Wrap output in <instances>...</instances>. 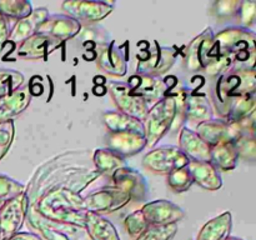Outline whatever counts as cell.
Returning <instances> with one entry per match:
<instances>
[{
	"instance_id": "6da1fadb",
	"label": "cell",
	"mask_w": 256,
	"mask_h": 240,
	"mask_svg": "<svg viewBox=\"0 0 256 240\" xmlns=\"http://www.w3.org/2000/svg\"><path fill=\"white\" fill-rule=\"evenodd\" d=\"M89 150H69L50 158L36 168L25 192L30 205L35 204L45 192L56 188L82 194L85 188L102 176L94 168Z\"/></svg>"
},
{
	"instance_id": "7a4b0ae2",
	"label": "cell",
	"mask_w": 256,
	"mask_h": 240,
	"mask_svg": "<svg viewBox=\"0 0 256 240\" xmlns=\"http://www.w3.org/2000/svg\"><path fill=\"white\" fill-rule=\"evenodd\" d=\"M215 52L229 62L232 70L254 72L256 66V32L238 25L215 34Z\"/></svg>"
},
{
	"instance_id": "3957f363",
	"label": "cell",
	"mask_w": 256,
	"mask_h": 240,
	"mask_svg": "<svg viewBox=\"0 0 256 240\" xmlns=\"http://www.w3.org/2000/svg\"><path fill=\"white\" fill-rule=\"evenodd\" d=\"M82 194L56 188L45 192L32 205L45 219L58 224L84 229L85 212L82 209Z\"/></svg>"
},
{
	"instance_id": "277c9868",
	"label": "cell",
	"mask_w": 256,
	"mask_h": 240,
	"mask_svg": "<svg viewBox=\"0 0 256 240\" xmlns=\"http://www.w3.org/2000/svg\"><path fill=\"white\" fill-rule=\"evenodd\" d=\"M256 90V72L228 70L214 78L210 102L219 119H226L235 99Z\"/></svg>"
},
{
	"instance_id": "5b68a950",
	"label": "cell",
	"mask_w": 256,
	"mask_h": 240,
	"mask_svg": "<svg viewBox=\"0 0 256 240\" xmlns=\"http://www.w3.org/2000/svg\"><path fill=\"white\" fill-rule=\"evenodd\" d=\"M175 119V98L172 94L165 96L160 102L150 106L146 118L144 120L145 138L148 148L152 149L158 142L172 132V122Z\"/></svg>"
},
{
	"instance_id": "8992f818",
	"label": "cell",
	"mask_w": 256,
	"mask_h": 240,
	"mask_svg": "<svg viewBox=\"0 0 256 240\" xmlns=\"http://www.w3.org/2000/svg\"><path fill=\"white\" fill-rule=\"evenodd\" d=\"M146 48L140 49L139 54H136L138 65L136 74L154 75V76H162L166 74L174 65L179 52L172 48L162 46L156 40H152V45L145 42Z\"/></svg>"
},
{
	"instance_id": "52a82bcc",
	"label": "cell",
	"mask_w": 256,
	"mask_h": 240,
	"mask_svg": "<svg viewBox=\"0 0 256 240\" xmlns=\"http://www.w3.org/2000/svg\"><path fill=\"white\" fill-rule=\"evenodd\" d=\"M216 56L215 32L212 28H206L188 45L184 58L185 68L190 72H204V70L216 59Z\"/></svg>"
},
{
	"instance_id": "ba28073f",
	"label": "cell",
	"mask_w": 256,
	"mask_h": 240,
	"mask_svg": "<svg viewBox=\"0 0 256 240\" xmlns=\"http://www.w3.org/2000/svg\"><path fill=\"white\" fill-rule=\"evenodd\" d=\"M130 202L132 198L129 194L114 185H110L82 196V209L85 212H95L100 215L110 214L126 206Z\"/></svg>"
},
{
	"instance_id": "9c48e42d",
	"label": "cell",
	"mask_w": 256,
	"mask_h": 240,
	"mask_svg": "<svg viewBox=\"0 0 256 240\" xmlns=\"http://www.w3.org/2000/svg\"><path fill=\"white\" fill-rule=\"evenodd\" d=\"M170 79L172 76L162 78L154 76V75L134 74L129 76L126 85L132 94L142 98L149 105H154L155 102L172 94L170 89H174L176 82H170Z\"/></svg>"
},
{
	"instance_id": "30bf717a",
	"label": "cell",
	"mask_w": 256,
	"mask_h": 240,
	"mask_svg": "<svg viewBox=\"0 0 256 240\" xmlns=\"http://www.w3.org/2000/svg\"><path fill=\"white\" fill-rule=\"evenodd\" d=\"M190 160L176 145H162L152 148L142 158V164L150 172L168 175L172 170L188 166Z\"/></svg>"
},
{
	"instance_id": "8fae6325",
	"label": "cell",
	"mask_w": 256,
	"mask_h": 240,
	"mask_svg": "<svg viewBox=\"0 0 256 240\" xmlns=\"http://www.w3.org/2000/svg\"><path fill=\"white\" fill-rule=\"evenodd\" d=\"M129 62V42L118 44L116 40L98 46L96 65L104 74L114 78L126 75Z\"/></svg>"
},
{
	"instance_id": "7c38bea8",
	"label": "cell",
	"mask_w": 256,
	"mask_h": 240,
	"mask_svg": "<svg viewBox=\"0 0 256 240\" xmlns=\"http://www.w3.org/2000/svg\"><path fill=\"white\" fill-rule=\"evenodd\" d=\"M114 2H84V0H68L62 4L65 15L78 20L80 24L94 25L112 14Z\"/></svg>"
},
{
	"instance_id": "4fadbf2b",
	"label": "cell",
	"mask_w": 256,
	"mask_h": 240,
	"mask_svg": "<svg viewBox=\"0 0 256 240\" xmlns=\"http://www.w3.org/2000/svg\"><path fill=\"white\" fill-rule=\"evenodd\" d=\"M30 202L26 192L8 200L0 208V235L2 240L19 232L26 220Z\"/></svg>"
},
{
	"instance_id": "5bb4252c",
	"label": "cell",
	"mask_w": 256,
	"mask_h": 240,
	"mask_svg": "<svg viewBox=\"0 0 256 240\" xmlns=\"http://www.w3.org/2000/svg\"><path fill=\"white\" fill-rule=\"evenodd\" d=\"M106 90L112 95L114 104L116 105L119 112L144 122L150 109V105L142 98L132 94L126 82L112 80L108 82Z\"/></svg>"
},
{
	"instance_id": "9a60e30c",
	"label": "cell",
	"mask_w": 256,
	"mask_h": 240,
	"mask_svg": "<svg viewBox=\"0 0 256 240\" xmlns=\"http://www.w3.org/2000/svg\"><path fill=\"white\" fill-rule=\"evenodd\" d=\"M194 130L210 146H215L222 142H235V140L242 135L239 122H229L219 118L202 122L196 125Z\"/></svg>"
},
{
	"instance_id": "2e32d148",
	"label": "cell",
	"mask_w": 256,
	"mask_h": 240,
	"mask_svg": "<svg viewBox=\"0 0 256 240\" xmlns=\"http://www.w3.org/2000/svg\"><path fill=\"white\" fill-rule=\"evenodd\" d=\"M112 185L130 195L132 202H142L149 196V184L144 175L132 168H120L112 175Z\"/></svg>"
},
{
	"instance_id": "e0dca14e",
	"label": "cell",
	"mask_w": 256,
	"mask_h": 240,
	"mask_svg": "<svg viewBox=\"0 0 256 240\" xmlns=\"http://www.w3.org/2000/svg\"><path fill=\"white\" fill-rule=\"evenodd\" d=\"M25 222H28V225L42 240H72L70 235L75 234L79 230V228L68 226L45 219L35 209L34 205L29 206Z\"/></svg>"
},
{
	"instance_id": "ac0fdd59",
	"label": "cell",
	"mask_w": 256,
	"mask_h": 240,
	"mask_svg": "<svg viewBox=\"0 0 256 240\" xmlns=\"http://www.w3.org/2000/svg\"><path fill=\"white\" fill-rule=\"evenodd\" d=\"M142 212L150 225L178 224L186 215L179 205L165 199L146 202L142 208Z\"/></svg>"
},
{
	"instance_id": "d6986e66",
	"label": "cell",
	"mask_w": 256,
	"mask_h": 240,
	"mask_svg": "<svg viewBox=\"0 0 256 240\" xmlns=\"http://www.w3.org/2000/svg\"><path fill=\"white\" fill-rule=\"evenodd\" d=\"M105 145L108 149L118 152L122 158L134 156L148 146L145 134L142 132H108L105 136Z\"/></svg>"
},
{
	"instance_id": "ffe728a7",
	"label": "cell",
	"mask_w": 256,
	"mask_h": 240,
	"mask_svg": "<svg viewBox=\"0 0 256 240\" xmlns=\"http://www.w3.org/2000/svg\"><path fill=\"white\" fill-rule=\"evenodd\" d=\"M62 44L64 42L55 38L36 32L18 46L16 54L19 58L26 60L46 59L52 52L59 49Z\"/></svg>"
},
{
	"instance_id": "44dd1931",
	"label": "cell",
	"mask_w": 256,
	"mask_h": 240,
	"mask_svg": "<svg viewBox=\"0 0 256 240\" xmlns=\"http://www.w3.org/2000/svg\"><path fill=\"white\" fill-rule=\"evenodd\" d=\"M82 25L78 20L68 16L65 14L50 15L39 28L36 32L49 35L60 42H65L66 40L72 39L82 32Z\"/></svg>"
},
{
	"instance_id": "7402d4cb",
	"label": "cell",
	"mask_w": 256,
	"mask_h": 240,
	"mask_svg": "<svg viewBox=\"0 0 256 240\" xmlns=\"http://www.w3.org/2000/svg\"><path fill=\"white\" fill-rule=\"evenodd\" d=\"M179 149L190 162H210V146L194 129L184 126L179 132Z\"/></svg>"
},
{
	"instance_id": "603a6c76",
	"label": "cell",
	"mask_w": 256,
	"mask_h": 240,
	"mask_svg": "<svg viewBox=\"0 0 256 240\" xmlns=\"http://www.w3.org/2000/svg\"><path fill=\"white\" fill-rule=\"evenodd\" d=\"M49 16V10H48L46 8L32 9V12L30 14V16L15 22L12 29L10 30L8 44H12V48L16 44L20 45L22 42L29 39L30 36L36 34L38 28H39Z\"/></svg>"
},
{
	"instance_id": "cb8c5ba5",
	"label": "cell",
	"mask_w": 256,
	"mask_h": 240,
	"mask_svg": "<svg viewBox=\"0 0 256 240\" xmlns=\"http://www.w3.org/2000/svg\"><path fill=\"white\" fill-rule=\"evenodd\" d=\"M195 184L202 189L215 192L222 186L220 172L210 162H190L188 165Z\"/></svg>"
},
{
	"instance_id": "d4e9b609",
	"label": "cell",
	"mask_w": 256,
	"mask_h": 240,
	"mask_svg": "<svg viewBox=\"0 0 256 240\" xmlns=\"http://www.w3.org/2000/svg\"><path fill=\"white\" fill-rule=\"evenodd\" d=\"M30 102H32V94L28 85L20 86L14 92L0 99V122L12 120L22 114L29 106Z\"/></svg>"
},
{
	"instance_id": "484cf974",
	"label": "cell",
	"mask_w": 256,
	"mask_h": 240,
	"mask_svg": "<svg viewBox=\"0 0 256 240\" xmlns=\"http://www.w3.org/2000/svg\"><path fill=\"white\" fill-rule=\"evenodd\" d=\"M84 230L92 240H120L116 228L104 215L85 212Z\"/></svg>"
},
{
	"instance_id": "4316f807",
	"label": "cell",
	"mask_w": 256,
	"mask_h": 240,
	"mask_svg": "<svg viewBox=\"0 0 256 240\" xmlns=\"http://www.w3.org/2000/svg\"><path fill=\"white\" fill-rule=\"evenodd\" d=\"M232 228V212H225L205 222L198 232L196 240H225L230 236Z\"/></svg>"
},
{
	"instance_id": "83f0119b",
	"label": "cell",
	"mask_w": 256,
	"mask_h": 240,
	"mask_svg": "<svg viewBox=\"0 0 256 240\" xmlns=\"http://www.w3.org/2000/svg\"><path fill=\"white\" fill-rule=\"evenodd\" d=\"M102 122L106 126L108 132H132L145 134L144 122L134 116H130L125 112H119V110L104 112L102 114Z\"/></svg>"
},
{
	"instance_id": "f1b7e54d",
	"label": "cell",
	"mask_w": 256,
	"mask_h": 240,
	"mask_svg": "<svg viewBox=\"0 0 256 240\" xmlns=\"http://www.w3.org/2000/svg\"><path fill=\"white\" fill-rule=\"evenodd\" d=\"M186 119L195 125L214 119V110L206 95L202 92H189Z\"/></svg>"
},
{
	"instance_id": "f546056e",
	"label": "cell",
	"mask_w": 256,
	"mask_h": 240,
	"mask_svg": "<svg viewBox=\"0 0 256 240\" xmlns=\"http://www.w3.org/2000/svg\"><path fill=\"white\" fill-rule=\"evenodd\" d=\"M239 160L235 142H222V144L212 146V150H210V162L219 172L234 170L238 166Z\"/></svg>"
},
{
	"instance_id": "4dcf8cb0",
	"label": "cell",
	"mask_w": 256,
	"mask_h": 240,
	"mask_svg": "<svg viewBox=\"0 0 256 240\" xmlns=\"http://www.w3.org/2000/svg\"><path fill=\"white\" fill-rule=\"evenodd\" d=\"M92 160L95 169L102 175H108V176H112L114 172L120 168L126 166V159L108 148L95 150L92 152Z\"/></svg>"
},
{
	"instance_id": "1f68e13d",
	"label": "cell",
	"mask_w": 256,
	"mask_h": 240,
	"mask_svg": "<svg viewBox=\"0 0 256 240\" xmlns=\"http://www.w3.org/2000/svg\"><path fill=\"white\" fill-rule=\"evenodd\" d=\"M256 109V90L234 100L226 116V122H239L249 118Z\"/></svg>"
},
{
	"instance_id": "d6a6232c",
	"label": "cell",
	"mask_w": 256,
	"mask_h": 240,
	"mask_svg": "<svg viewBox=\"0 0 256 240\" xmlns=\"http://www.w3.org/2000/svg\"><path fill=\"white\" fill-rule=\"evenodd\" d=\"M239 6L240 0H219V2H212L209 8V14L219 22H232V20H236Z\"/></svg>"
},
{
	"instance_id": "836d02e7",
	"label": "cell",
	"mask_w": 256,
	"mask_h": 240,
	"mask_svg": "<svg viewBox=\"0 0 256 240\" xmlns=\"http://www.w3.org/2000/svg\"><path fill=\"white\" fill-rule=\"evenodd\" d=\"M0 12L6 19L19 22L30 16L32 12V5L28 0H0Z\"/></svg>"
},
{
	"instance_id": "e575fe53",
	"label": "cell",
	"mask_w": 256,
	"mask_h": 240,
	"mask_svg": "<svg viewBox=\"0 0 256 240\" xmlns=\"http://www.w3.org/2000/svg\"><path fill=\"white\" fill-rule=\"evenodd\" d=\"M175 98V119L172 122V132H180L185 126V122H188V95L189 92L184 86H179L175 92H172Z\"/></svg>"
},
{
	"instance_id": "d590c367",
	"label": "cell",
	"mask_w": 256,
	"mask_h": 240,
	"mask_svg": "<svg viewBox=\"0 0 256 240\" xmlns=\"http://www.w3.org/2000/svg\"><path fill=\"white\" fill-rule=\"evenodd\" d=\"M166 182L168 186L174 192H185L192 188L194 184L192 174H190L188 166L179 168V169L172 170V172L166 175Z\"/></svg>"
},
{
	"instance_id": "8d00e7d4",
	"label": "cell",
	"mask_w": 256,
	"mask_h": 240,
	"mask_svg": "<svg viewBox=\"0 0 256 240\" xmlns=\"http://www.w3.org/2000/svg\"><path fill=\"white\" fill-rule=\"evenodd\" d=\"M24 82V75L10 69H0V99L19 89Z\"/></svg>"
},
{
	"instance_id": "74e56055",
	"label": "cell",
	"mask_w": 256,
	"mask_h": 240,
	"mask_svg": "<svg viewBox=\"0 0 256 240\" xmlns=\"http://www.w3.org/2000/svg\"><path fill=\"white\" fill-rule=\"evenodd\" d=\"M178 232V224L149 225V228L135 240H172Z\"/></svg>"
},
{
	"instance_id": "f35d334b",
	"label": "cell",
	"mask_w": 256,
	"mask_h": 240,
	"mask_svg": "<svg viewBox=\"0 0 256 240\" xmlns=\"http://www.w3.org/2000/svg\"><path fill=\"white\" fill-rule=\"evenodd\" d=\"M149 222L145 219L144 214H142V209L135 210L132 214H129L128 216H125L124 219V226L126 229L128 234L132 239H138L145 230L149 228Z\"/></svg>"
},
{
	"instance_id": "ab89813d",
	"label": "cell",
	"mask_w": 256,
	"mask_h": 240,
	"mask_svg": "<svg viewBox=\"0 0 256 240\" xmlns=\"http://www.w3.org/2000/svg\"><path fill=\"white\" fill-rule=\"evenodd\" d=\"M238 26L250 29L256 25V0H240L236 16Z\"/></svg>"
},
{
	"instance_id": "60d3db41",
	"label": "cell",
	"mask_w": 256,
	"mask_h": 240,
	"mask_svg": "<svg viewBox=\"0 0 256 240\" xmlns=\"http://www.w3.org/2000/svg\"><path fill=\"white\" fill-rule=\"evenodd\" d=\"M239 159L256 162V138L249 134H242L235 140Z\"/></svg>"
},
{
	"instance_id": "b9f144b4",
	"label": "cell",
	"mask_w": 256,
	"mask_h": 240,
	"mask_svg": "<svg viewBox=\"0 0 256 240\" xmlns=\"http://www.w3.org/2000/svg\"><path fill=\"white\" fill-rule=\"evenodd\" d=\"M25 192V185L18 180L0 174V202H8Z\"/></svg>"
},
{
	"instance_id": "7bdbcfd3",
	"label": "cell",
	"mask_w": 256,
	"mask_h": 240,
	"mask_svg": "<svg viewBox=\"0 0 256 240\" xmlns=\"http://www.w3.org/2000/svg\"><path fill=\"white\" fill-rule=\"evenodd\" d=\"M15 138L14 120L0 122V160L8 154Z\"/></svg>"
},
{
	"instance_id": "ee69618b",
	"label": "cell",
	"mask_w": 256,
	"mask_h": 240,
	"mask_svg": "<svg viewBox=\"0 0 256 240\" xmlns=\"http://www.w3.org/2000/svg\"><path fill=\"white\" fill-rule=\"evenodd\" d=\"M10 25H9V19L4 16V15L0 12V52L4 49L5 44L9 40L10 35Z\"/></svg>"
},
{
	"instance_id": "f6af8a7d",
	"label": "cell",
	"mask_w": 256,
	"mask_h": 240,
	"mask_svg": "<svg viewBox=\"0 0 256 240\" xmlns=\"http://www.w3.org/2000/svg\"><path fill=\"white\" fill-rule=\"evenodd\" d=\"M239 124L242 126V134H249L256 138V109L249 118H246L242 122H239Z\"/></svg>"
},
{
	"instance_id": "bcb514c9",
	"label": "cell",
	"mask_w": 256,
	"mask_h": 240,
	"mask_svg": "<svg viewBox=\"0 0 256 240\" xmlns=\"http://www.w3.org/2000/svg\"><path fill=\"white\" fill-rule=\"evenodd\" d=\"M2 240H42L38 236L35 232H19L16 234L12 235L9 238H5Z\"/></svg>"
},
{
	"instance_id": "7dc6e473",
	"label": "cell",
	"mask_w": 256,
	"mask_h": 240,
	"mask_svg": "<svg viewBox=\"0 0 256 240\" xmlns=\"http://www.w3.org/2000/svg\"><path fill=\"white\" fill-rule=\"evenodd\" d=\"M225 240H242V239H240V238H236V236H229Z\"/></svg>"
},
{
	"instance_id": "c3c4849f",
	"label": "cell",
	"mask_w": 256,
	"mask_h": 240,
	"mask_svg": "<svg viewBox=\"0 0 256 240\" xmlns=\"http://www.w3.org/2000/svg\"><path fill=\"white\" fill-rule=\"evenodd\" d=\"M2 204H4V202H0V208L2 206Z\"/></svg>"
},
{
	"instance_id": "681fc988",
	"label": "cell",
	"mask_w": 256,
	"mask_h": 240,
	"mask_svg": "<svg viewBox=\"0 0 256 240\" xmlns=\"http://www.w3.org/2000/svg\"><path fill=\"white\" fill-rule=\"evenodd\" d=\"M254 72H256V66H255V69H254Z\"/></svg>"
},
{
	"instance_id": "f907efd6",
	"label": "cell",
	"mask_w": 256,
	"mask_h": 240,
	"mask_svg": "<svg viewBox=\"0 0 256 240\" xmlns=\"http://www.w3.org/2000/svg\"><path fill=\"white\" fill-rule=\"evenodd\" d=\"M0 240H2V235H0Z\"/></svg>"
}]
</instances>
